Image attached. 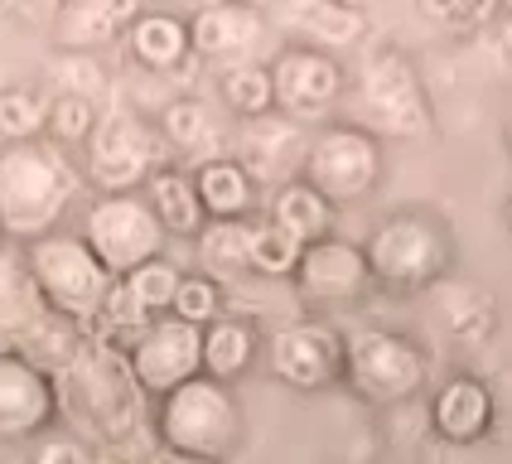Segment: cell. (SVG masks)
Returning a JSON list of instances; mask_svg holds the SVG:
<instances>
[{
    "instance_id": "1",
    "label": "cell",
    "mask_w": 512,
    "mask_h": 464,
    "mask_svg": "<svg viewBox=\"0 0 512 464\" xmlns=\"http://www.w3.org/2000/svg\"><path fill=\"white\" fill-rule=\"evenodd\" d=\"M73 189H78L73 165L54 141L0 145V228L10 242L29 247L58 232Z\"/></svg>"
},
{
    "instance_id": "2",
    "label": "cell",
    "mask_w": 512,
    "mask_h": 464,
    "mask_svg": "<svg viewBox=\"0 0 512 464\" xmlns=\"http://www.w3.org/2000/svg\"><path fill=\"white\" fill-rule=\"evenodd\" d=\"M25 266L39 300H44V310L78 324L92 339V329H97V319H102V310H107V300L116 290V276L92 257L83 232H49V237L29 242Z\"/></svg>"
},
{
    "instance_id": "3",
    "label": "cell",
    "mask_w": 512,
    "mask_h": 464,
    "mask_svg": "<svg viewBox=\"0 0 512 464\" xmlns=\"http://www.w3.org/2000/svg\"><path fill=\"white\" fill-rule=\"evenodd\" d=\"M155 431L170 455H189L203 464H228L242 450L247 435V411L237 402L228 382L194 377L179 392H170L155 411Z\"/></svg>"
},
{
    "instance_id": "4",
    "label": "cell",
    "mask_w": 512,
    "mask_h": 464,
    "mask_svg": "<svg viewBox=\"0 0 512 464\" xmlns=\"http://www.w3.org/2000/svg\"><path fill=\"white\" fill-rule=\"evenodd\" d=\"M363 257H368V271L377 286L426 290L450 271L455 237L430 213H392L387 223L372 228V237L363 242Z\"/></svg>"
},
{
    "instance_id": "5",
    "label": "cell",
    "mask_w": 512,
    "mask_h": 464,
    "mask_svg": "<svg viewBox=\"0 0 512 464\" xmlns=\"http://www.w3.org/2000/svg\"><path fill=\"white\" fill-rule=\"evenodd\" d=\"M87 179L102 194H136L150 184V174H160L174 160L155 121H141L131 112H112L97 121V131L87 136Z\"/></svg>"
},
{
    "instance_id": "6",
    "label": "cell",
    "mask_w": 512,
    "mask_h": 464,
    "mask_svg": "<svg viewBox=\"0 0 512 464\" xmlns=\"http://www.w3.org/2000/svg\"><path fill=\"white\" fill-rule=\"evenodd\" d=\"M300 179L310 184L314 194H324L334 208L363 203L382 184V141L372 131H363L358 121L319 126L310 136Z\"/></svg>"
},
{
    "instance_id": "7",
    "label": "cell",
    "mask_w": 512,
    "mask_h": 464,
    "mask_svg": "<svg viewBox=\"0 0 512 464\" xmlns=\"http://www.w3.org/2000/svg\"><path fill=\"white\" fill-rule=\"evenodd\" d=\"M430 377L421 344L392 329H358L343 339V382L372 406H397L416 397Z\"/></svg>"
},
{
    "instance_id": "8",
    "label": "cell",
    "mask_w": 512,
    "mask_h": 464,
    "mask_svg": "<svg viewBox=\"0 0 512 464\" xmlns=\"http://www.w3.org/2000/svg\"><path fill=\"white\" fill-rule=\"evenodd\" d=\"M83 242L92 247V257L121 281V276L165 257L170 232L150 213L145 194H102V199H92L83 218Z\"/></svg>"
},
{
    "instance_id": "9",
    "label": "cell",
    "mask_w": 512,
    "mask_h": 464,
    "mask_svg": "<svg viewBox=\"0 0 512 464\" xmlns=\"http://www.w3.org/2000/svg\"><path fill=\"white\" fill-rule=\"evenodd\" d=\"M358 107H363V131H372L377 141L382 136H397V141H416L430 131V97L411 58L397 49H382L363 63L358 73Z\"/></svg>"
},
{
    "instance_id": "10",
    "label": "cell",
    "mask_w": 512,
    "mask_h": 464,
    "mask_svg": "<svg viewBox=\"0 0 512 464\" xmlns=\"http://www.w3.org/2000/svg\"><path fill=\"white\" fill-rule=\"evenodd\" d=\"M271 87H276V112L295 126L324 121L348 92V73L329 49L319 44H285L271 58Z\"/></svg>"
},
{
    "instance_id": "11",
    "label": "cell",
    "mask_w": 512,
    "mask_h": 464,
    "mask_svg": "<svg viewBox=\"0 0 512 464\" xmlns=\"http://www.w3.org/2000/svg\"><path fill=\"white\" fill-rule=\"evenodd\" d=\"M126 368H131V377H136V387L145 397L165 402L184 382L203 377V329H194V324H184L174 315L155 319L141 339L131 344Z\"/></svg>"
},
{
    "instance_id": "12",
    "label": "cell",
    "mask_w": 512,
    "mask_h": 464,
    "mask_svg": "<svg viewBox=\"0 0 512 464\" xmlns=\"http://www.w3.org/2000/svg\"><path fill=\"white\" fill-rule=\"evenodd\" d=\"M266 368L295 392H324L343 377V334L324 319H295L266 339Z\"/></svg>"
},
{
    "instance_id": "13",
    "label": "cell",
    "mask_w": 512,
    "mask_h": 464,
    "mask_svg": "<svg viewBox=\"0 0 512 464\" xmlns=\"http://www.w3.org/2000/svg\"><path fill=\"white\" fill-rule=\"evenodd\" d=\"M58 416V382L20 348L0 353V440H39Z\"/></svg>"
},
{
    "instance_id": "14",
    "label": "cell",
    "mask_w": 512,
    "mask_h": 464,
    "mask_svg": "<svg viewBox=\"0 0 512 464\" xmlns=\"http://www.w3.org/2000/svg\"><path fill=\"white\" fill-rule=\"evenodd\" d=\"M290 281H295V295L314 310H343V305H358L368 295L372 271L358 242L324 237V242L305 247V257H300Z\"/></svg>"
},
{
    "instance_id": "15",
    "label": "cell",
    "mask_w": 512,
    "mask_h": 464,
    "mask_svg": "<svg viewBox=\"0 0 512 464\" xmlns=\"http://www.w3.org/2000/svg\"><path fill=\"white\" fill-rule=\"evenodd\" d=\"M237 145H242L237 160L247 165V174H252L256 184H261V179H281V184L300 179V170H305V150H310V141L300 136V126L285 121L281 112L242 121ZM281 184H276V189H281Z\"/></svg>"
},
{
    "instance_id": "16",
    "label": "cell",
    "mask_w": 512,
    "mask_h": 464,
    "mask_svg": "<svg viewBox=\"0 0 512 464\" xmlns=\"http://www.w3.org/2000/svg\"><path fill=\"white\" fill-rule=\"evenodd\" d=\"M189 39H194V54L208 63H223V68L252 63L261 20L252 5H199L189 20Z\"/></svg>"
},
{
    "instance_id": "17",
    "label": "cell",
    "mask_w": 512,
    "mask_h": 464,
    "mask_svg": "<svg viewBox=\"0 0 512 464\" xmlns=\"http://www.w3.org/2000/svg\"><path fill=\"white\" fill-rule=\"evenodd\" d=\"M194 189H199V203L208 213V223H252L256 203H261V189L247 174V165L237 155H208L194 165Z\"/></svg>"
},
{
    "instance_id": "18",
    "label": "cell",
    "mask_w": 512,
    "mask_h": 464,
    "mask_svg": "<svg viewBox=\"0 0 512 464\" xmlns=\"http://www.w3.org/2000/svg\"><path fill=\"white\" fill-rule=\"evenodd\" d=\"M136 15L141 10L121 5V0H63L54 10V44L68 54H92V49L121 39L136 25Z\"/></svg>"
},
{
    "instance_id": "19",
    "label": "cell",
    "mask_w": 512,
    "mask_h": 464,
    "mask_svg": "<svg viewBox=\"0 0 512 464\" xmlns=\"http://www.w3.org/2000/svg\"><path fill=\"white\" fill-rule=\"evenodd\" d=\"M430 426L450 445H474L493 431V392L479 377H450L430 397Z\"/></svg>"
},
{
    "instance_id": "20",
    "label": "cell",
    "mask_w": 512,
    "mask_h": 464,
    "mask_svg": "<svg viewBox=\"0 0 512 464\" xmlns=\"http://www.w3.org/2000/svg\"><path fill=\"white\" fill-rule=\"evenodd\" d=\"M126 49L145 73L174 78L189 58H194V39H189V20H179L170 10H141L136 25L126 29Z\"/></svg>"
},
{
    "instance_id": "21",
    "label": "cell",
    "mask_w": 512,
    "mask_h": 464,
    "mask_svg": "<svg viewBox=\"0 0 512 464\" xmlns=\"http://www.w3.org/2000/svg\"><path fill=\"white\" fill-rule=\"evenodd\" d=\"M145 203L150 213L160 218V228L170 237H199L208 228V213L199 203V189H194V170H179V165H165L160 174H150L145 184Z\"/></svg>"
},
{
    "instance_id": "22",
    "label": "cell",
    "mask_w": 512,
    "mask_h": 464,
    "mask_svg": "<svg viewBox=\"0 0 512 464\" xmlns=\"http://www.w3.org/2000/svg\"><path fill=\"white\" fill-rule=\"evenodd\" d=\"M261 358V334H256L252 319H237V315H223L218 324L203 329V377L213 382H237L247 377Z\"/></svg>"
},
{
    "instance_id": "23",
    "label": "cell",
    "mask_w": 512,
    "mask_h": 464,
    "mask_svg": "<svg viewBox=\"0 0 512 464\" xmlns=\"http://www.w3.org/2000/svg\"><path fill=\"white\" fill-rule=\"evenodd\" d=\"M334 218H339V208L324 194H314L305 179H290V184H281L271 194V223L290 232L300 247H314V242L334 237Z\"/></svg>"
},
{
    "instance_id": "24",
    "label": "cell",
    "mask_w": 512,
    "mask_h": 464,
    "mask_svg": "<svg viewBox=\"0 0 512 464\" xmlns=\"http://www.w3.org/2000/svg\"><path fill=\"white\" fill-rule=\"evenodd\" d=\"M44 300L39 290L29 281V266H25V252L10 257L0 252V344H25L29 334L44 324Z\"/></svg>"
},
{
    "instance_id": "25",
    "label": "cell",
    "mask_w": 512,
    "mask_h": 464,
    "mask_svg": "<svg viewBox=\"0 0 512 464\" xmlns=\"http://www.w3.org/2000/svg\"><path fill=\"white\" fill-rule=\"evenodd\" d=\"M194 257H199V271L213 276V281H228L237 271H247V257H252V223H208V228L194 237Z\"/></svg>"
},
{
    "instance_id": "26",
    "label": "cell",
    "mask_w": 512,
    "mask_h": 464,
    "mask_svg": "<svg viewBox=\"0 0 512 464\" xmlns=\"http://www.w3.org/2000/svg\"><path fill=\"white\" fill-rule=\"evenodd\" d=\"M54 97L39 87H0V145H29L49 136Z\"/></svg>"
},
{
    "instance_id": "27",
    "label": "cell",
    "mask_w": 512,
    "mask_h": 464,
    "mask_svg": "<svg viewBox=\"0 0 512 464\" xmlns=\"http://www.w3.org/2000/svg\"><path fill=\"white\" fill-rule=\"evenodd\" d=\"M179 281H184V271H179L170 257H160V261H150V266H141V271H131V276H121L116 290L126 295V305H131L136 315L155 324V319L170 315Z\"/></svg>"
},
{
    "instance_id": "28",
    "label": "cell",
    "mask_w": 512,
    "mask_h": 464,
    "mask_svg": "<svg viewBox=\"0 0 512 464\" xmlns=\"http://www.w3.org/2000/svg\"><path fill=\"white\" fill-rule=\"evenodd\" d=\"M223 102L237 121H256V116L276 112V87H271V63H232L223 68Z\"/></svg>"
},
{
    "instance_id": "29",
    "label": "cell",
    "mask_w": 512,
    "mask_h": 464,
    "mask_svg": "<svg viewBox=\"0 0 512 464\" xmlns=\"http://www.w3.org/2000/svg\"><path fill=\"white\" fill-rule=\"evenodd\" d=\"M305 257V247L281 232L271 218L266 223H252V257H247V271L256 276H295V266Z\"/></svg>"
},
{
    "instance_id": "30",
    "label": "cell",
    "mask_w": 512,
    "mask_h": 464,
    "mask_svg": "<svg viewBox=\"0 0 512 464\" xmlns=\"http://www.w3.org/2000/svg\"><path fill=\"white\" fill-rule=\"evenodd\" d=\"M174 319L194 324V329H208L223 319V281L203 276V271H184V281L174 290V305H170Z\"/></svg>"
},
{
    "instance_id": "31",
    "label": "cell",
    "mask_w": 512,
    "mask_h": 464,
    "mask_svg": "<svg viewBox=\"0 0 512 464\" xmlns=\"http://www.w3.org/2000/svg\"><path fill=\"white\" fill-rule=\"evenodd\" d=\"M155 126H160V136H165V145H170L174 155H179V150H199V145H208L218 136L213 112H208L203 102H170Z\"/></svg>"
},
{
    "instance_id": "32",
    "label": "cell",
    "mask_w": 512,
    "mask_h": 464,
    "mask_svg": "<svg viewBox=\"0 0 512 464\" xmlns=\"http://www.w3.org/2000/svg\"><path fill=\"white\" fill-rule=\"evenodd\" d=\"M97 121L102 116L92 112V102H87L83 92H63V97H54V112H49V136L44 141L54 145H87V136L97 131Z\"/></svg>"
},
{
    "instance_id": "33",
    "label": "cell",
    "mask_w": 512,
    "mask_h": 464,
    "mask_svg": "<svg viewBox=\"0 0 512 464\" xmlns=\"http://www.w3.org/2000/svg\"><path fill=\"white\" fill-rule=\"evenodd\" d=\"M34 464H102V460H97V450L87 445L83 435L49 431L39 435V445H34Z\"/></svg>"
},
{
    "instance_id": "34",
    "label": "cell",
    "mask_w": 512,
    "mask_h": 464,
    "mask_svg": "<svg viewBox=\"0 0 512 464\" xmlns=\"http://www.w3.org/2000/svg\"><path fill=\"white\" fill-rule=\"evenodd\" d=\"M310 20L319 25V39L324 44H353L358 39V10L353 5H319V10H310Z\"/></svg>"
},
{
    "instance_id": "35",
    "label": "cell",
    "mask_w": 512,
    "mask_h": 464,
    "mask_svg": "<svg viewBox=\"0 0 512 464\" xmlns=\"http://www.w3.org/2000/svg\"><path fill=\"white\" fill-rule=\"evenodd\" d=\"M498 44H503V54H508V58H512V25H508V29H503V34H498Z\"/></svg>"
},
{
    "instance_id": "36",
    "label": "cell",
    "mask_w": 512,
    "mask_h": 464,
    "mask_svg": "<svg viewBox=\"0 0 512 464\" xmlns=\"http://www.w3.org/2000/svg\"><path fill=\"white\" fill-rule=\"evenodd\" d=\"M165 464H203V460H189V455H165Z\"/></svg>"
},
{
    "instance_id": "37",
    "label": "cell",
    "mask_w": 512,
    "mask_h": 464,
    "mask_svg": "<svg viewBox=\"0 0 512 464\" xmlns=\"http://www.w3.org/2000/svg\"><path fill=\"white\" fill-rule=\"evenodd\" d=\"M5 242H10V237H5V228H0V252H5Z\"/></svg>"
},
{
    "instance_id": "38",
    "label": "cell",
    "mask_w": 512,
    "mask_h": 464,
    "mask_svg": "<svg viewBox=\"0 0 512 464\" xmlns=\"http://www.w3.org/2000/svg\"><path fill=\"white\" fill-rule=\"evenodd\" d=\"M508 150H512V116H508Z\"/></svg>"
},
{
    "instance_id": "39",
    "label": "cell",
    "mask_w": 512,
    "mask_h": 464,
    "mask_svg": "<svg viewBox=\"0 0 512 464\" xmlns=\"http://www.w3.org/2000/svg\"><path fill=\"white\" fill-rule=\"evenodd\" d=\"M508 228H512V199H508Z\"/></svg>"
}]
</instances>
